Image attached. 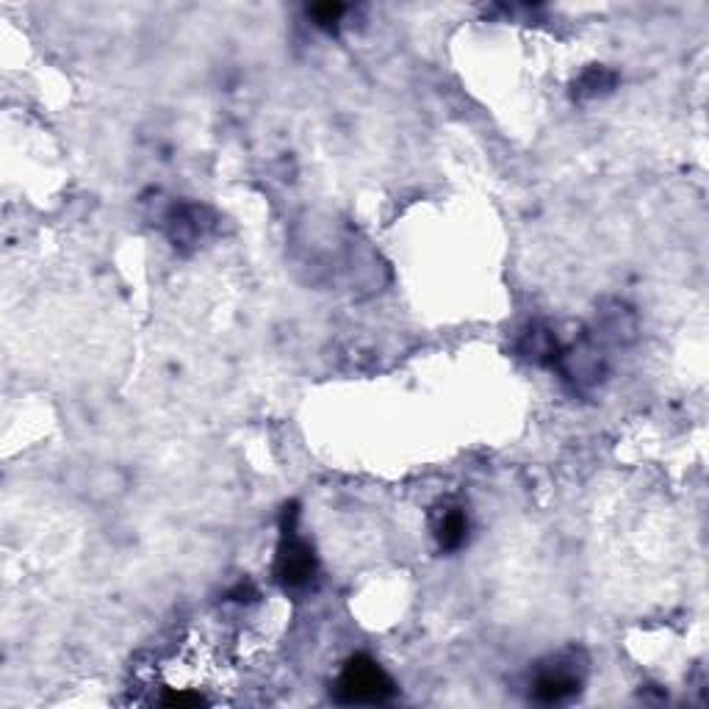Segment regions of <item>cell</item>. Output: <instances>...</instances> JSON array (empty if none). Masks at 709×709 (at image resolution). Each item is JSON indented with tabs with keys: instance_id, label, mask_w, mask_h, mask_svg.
Masks as SVG:
<instances>
[{
	"instance_id": "cell-1",
	"label": "cell",
	"mask_w": 709,
	"mask_h": 709,
	"mask_svg": "<svg viewBox=\"0 0 709 709\" xmlns=\"http://www.w3.org/2000/svg\"><path fill=\"white\" fill-rule=\"evenodd\" d=\"M394 682L383 668L369 657H352L344 666L336 685L338 704H383L394 696Z\"/></svg>"
},
{
	"instance_id": "cell-2",
	"label": "cell",
	"mask_w": 709,
	"mask_h": 709,
	"mask_svg": "<svg viewBox=\"0 0 709 709\" xmlns=\"http://www.w3.org/2000/svg\"><path fill=\"white\" fill-rule=\"evenodd\" d=\"M585 682V666L580 655H560L546 662L532 682V698L540 704H560L574 698Z\"/></svg>"
},
{
	"instance_id": "cell-3",
	"label": "cell",
	"mask_w": 709,
	"mask_h": 709,
	"mask_svg": "<svg viewBox=\"0 0 709 709\" xmlns=\"http://www.w3.org/2000/svg\"><path fill=\"white\" fill-rule=\"evenodd\" d=\"M555 363L571 386L582 394L599 386L607 374V354L599 349V338L590 336L571 344L569 349H560Z\"/></svg>"
},
{
	"instance_id": "cell-4",
	"label": "cell",
	"mask_w": 709,
	"mask_h": 709,
	"mask_svg": "<svg viewBox=\"0 0 709 709\" xmlns=\"http://www.w3.org/2000/svg\"><path fill=\"white\" fill-rule=\"evenodd\" d=\"M214 225L216 216L206 206H195V202H181L166 214V233L172 245L181 250L200 247L214 233Z\"/></svg>"
},
{
	"instance_id": "cell-5",
	"label": "cell",
	"mask_w": 709,
	"mask_h": 709,
	"mask_svg": "<svg viewBox=\"0 0 709 709\" xmlns=\"http://www.w3.org/2000/svg\"><path fill=\"white\" fill-rule=\"evenodd\" d=\"M277 580L286 587H302L316 574V555H313L311 544L302 540L294 526H286L277 549Z\"/></svg>"
},
{
	"instance_id": "cell-6",
	"label": "cell",
	"mask_w": 709,
	"mask_h": 709,
	"mask_svg": "<svg viewBox=\"0 0 709 709\" xmlns=\"http://www.w3.org/2000/svg\"><path fill=\"white\" fill-rule=\"evenodd\" d=\"M635 313L630 311L621 302H612V308L601 311L599 316V338L601 341H615V344H626L635 338Z\"/></svg>"
},
{
	"instance_id": "cell-7",
	"label": "cell",
	"mask_w": 709,
	"mask_h": 709,
	"mask_svg": "<svg viewBox=\"0 0 709 709\" xmlns=\"http://www.w3.org/2000/svg\"><path fill=\"white\" fill-rule=\"evenodd\" d=\"M469 535V519L460 508H444L435 519V538L444 549H460Z\"/></svg>"
},
{
	"instance_id": "cell-8",
	"label": "cell",
	"mask_w": 709,
	"mask_h": 709,
	"mask_svg": "<svg viewBox=\"0 0 709 709\" xmlns=\"http://www.w3.org/2000/svg\"><path fill=\"white\" fill-rule=\"evenodd\" d=\"M519 349L521 354H526V358L535 363H555L557 354H560V344H557L555 333L546 331V327H538V324L524 333Z\"/></svg>"
},
{
	"instance_id": "cell-9",
	"label": "cell",
	"mask_w": 709,
	"mask_h": 709,
	"mask_svg": "<svg viewBox=\"0 0 709 709\" xmlns=\"http://www.w3.org/2000/svg\"><path fill=\"white\" fill-rule=\"evenodd\" d=\"M612 86H615V73H610L607 67H590L576 80V98H596Z\"/></svg>"
},
{
	"instance_id": "cell-10",
	"label": "cell",
	"mask_w": 709,
	"mask_h": 709,
	"mask_svg": "<svg viewBox=\"0 0 709 709\" xmlns=\"http://www.w3.org/2000/svg\"><path fill=\"white\" fill-rule=\"evenodd\" d=\"M344 12H347V9H344L341 3H322V7L308 9V14H311V17L316 20V25H322V28H336V23L341 20Z\"/></svg>"
}]
</instances>
